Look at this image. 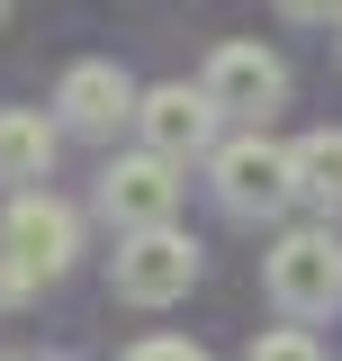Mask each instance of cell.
<instances>
[{
  "label": "cell",
  "mask_w": 342,
  "mask_h": 361,
  "mask_svg": "<svg viewBox=\"0 0 342 361\" xmlns=\"http://www.w3.org/2000/svg\"><path fill=\"white\" fill-rule=\"evenodd\" d=\"M261 280H270L279 316H334L342 307V235L334 226H289V235L270 244Z\"/></svg>",
  "instance_id": "6da1fadb"
},
{
  "label": "cell",
  "mask_w": 342,
  "mask_h": 361,
  "mask_svg": "<svg viewBox=\"0 0 342 361\" xmlns=\"http://www.w3.org/2000/svg\"><path fill=\"white\" fill-rule=\"evenodd\" d=\"M45 163H54V118L0 109V180H45Z\"/></svg>",
  "instance_id": "9c48e42d"
},
{
  "label": "cell",
  "mask_w": 342,
  "mask_h": 361,
  "mask_svg": "<svg viewBox=\"0 0 342 361\" xmlns=\"http://www.w3.org/2000/svg\"><path fill=\"white\" fill-rule=\"evenodd\" d=\"M127 361H208L198 343H180V334H153V343H135Z\"/></svg>",
  "instance_id": "7c38bea8"
},
{
  "label": "cell",
  "mask_w": 342,
  "mask_h": 361,
  "mask_svg": "<svg viewBox=\"0 0 342 361\" xmlns=\"http://www.w3.org/2000/svg\"><path fill=\"white\" fill-rule=\"evenodd\" d=\"M72 253H82V217H72L63 199H45V190L9 199V217H0V262L18 271L27 289H37V280H63Z\"/></svg>",
  "instance_id": "7a4b0ae2"
},
{
  "label": "cell",
  "mask_w": 342,
  "mask_h": 361,
  "mask_svg": "<svg viewBox=\"0 0 342 361\" xmlns=\"http://www.w3.org/2000/svg\"><path fill=\"white\" fill-rule=\"evenodd\" d=\"M9 298H27V280H18V271L0 262V307H9Z\"/></svg>",
  "instance_id": "5bb4252c"
},
{
  "label": "cell",
  "mask_w": 342,
  "mask_h": 361,
  "mask_svg": "<svg viewBox=\"0 0 342 361\" xmlns=\"http://www.w3.org/2000/svg\"><path fill=\"white\" fill-rule=\"evenodd\" d=\"M198 90L216 99V118H270V109L289 99V63H279L270 45H216Z\"/></svg>",
  "instance_id": "5b68a950"
},
{
  "label": "cell",
  "mask_w": 342,
  "mask_h": 361,
  "mask_svg": "<svg viewBox=\"0 0 342 361\" xmlns=\"http://www.w3.org/2000/svg\"><path fill=\"white\" fill-rule=\"evenodd\" d=\"M279 18H298V27H324V18H342V0H279Z\"/></svg>",
  "instance_id": "4fadbf2b"
},
{
  "label": "cell",
  "mask_w": 342,
  "mask_h": 361,
  "mask_svg": "<svg viewBox=\"0 0 342 361\" xmlns=\"http://www.w3.org/2000/svg\"><path fill=\"white\" fill-rule=\"evenodd\" d=\"M108 271H118V298H127V307H171V298H189V280H198V244H189L180 226H153V235H127Z\"/></svg>",
  "instance_id": "277c9868"
},
{
  "label": "cell",
  "mask_w": 342,
  "mask_h": 361,
  "mask_svg": "<svg viewBox=\"0 0 342 361\" xmlns=\"http://www.w3.org/2000/svg\"><path fill=\"white\" fill-rule=\"evenodd\" d=\"M0 18H9V0H0Z\"/></svg>",
  "instance_id": "9a60e30c"
},
{
  "label": "cell",
  "mask_w": 342,
  "mask_h": 361,
  "mask_svg": "<svg viewBox=\"0 0 342 361\" xmlns=\"http://www.w3.org/2000/svg\"><path fill=\"white\" fill-rule=\"evenodd\" d=\"M289 154H298V199L334 217L342 208V127H315L306 145H289Z\"/></svg>",
  "instance_id": "30bf717a"
},
{
  "label": "cell",
  "mask_w": 342,
  "mask_h": 361,
  "mask_svg": "<svg viewBox=\"0 0 342 361\" xmlns=\"http://www.w3.org/2000/svg\"><path fill=\"white\" fill-rule=\"evenodd\" d=\"M135 135H144V154L189 163V154H208V145H216V99H208V90H189V82H163V90H144Z\"/></svg>",
  "instance_id": "52a82bcc"
},
{
  "label": "cell",
  "mask_w": 342,
  "mask_h": 361,
  "mask_svg": "<svg viewBox=\"0 0 342 361\" xmlns=\"http://www.w3.org/2000/svg\"><path fill=\"white\" fill-rule=\"evenodd\" d=\"M216 199H225L234 217H279V208L298 199V154L270 145V135H234V145H216Z\"/></svg>",
  "instance_id": "3957f363"
},
{
  "label": "cell",
  "mask_w": 342,
  "mask_h": 361,
  "mask_svg": "<svg viewBox=\"0 0 342 361\" xmlns=\"http://www.w3.org/2000/svg\"><path fill=\"white\" fill-rule=\"evenodd\" d=\"M99 208H108V226H127V235L171 226V217H180V163H163V154H127V163H108Z\"/></svg>",
  "instance_id": "8992f818"
},
{
  "label": "cell",
  "mask_w": 342,
  "mask_h": 361,
  "mask_svg": "<svg viewBox=\"0 0 342 361\" xmlns=\"http://www.w3.org/2000/svg\"><path fill=\"white\" fill-rule=\"evenodd\" d=\"M54 109H63V127H72V135H118V127H135L144 90H135L118 63H72L63 90H54Z\"/></svg>",
  "instance_id": "ba28073f"
},
{
  "label": "cell",
  "mask_w": 342,
  "mask_h": 361,
  "mask_svg": "<svg viewBox=\"0 0 342 361\" xmlns=\"http://www.w3.org/2000/svg\"><path fill=\"white\" fill-rule=\"evenodd\" d=\"M243 361H324V353H315V334H306V325H279V334H261Z\"/></svg>",
  "instance_id": "8fae6325"
}]
</instances>
